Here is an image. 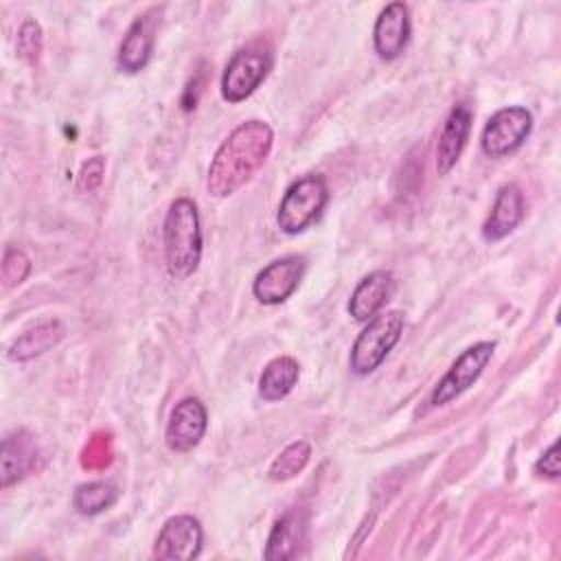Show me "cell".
<instances>
[{"label": "cell", "mask_w": 561, "mask_h": 561, "mask_svg": "<svg viewBox=\"0 0 561 561\" xmlns=\"http://www.w3.org/2000/svg\"><path fill=\"white\" fill-rule=\"evenodd\" d=\"M305 259L298 254H289L267 263L252 283V294L263 305H280L285 302L300 285L305 276Z\"/></svg>", "instance_id": "9c48e42d"}, {"label": "cell", "mask_w": 561, "mask_h": 561, "mask_svg": "<svg viewBox=\"0 0 561 561\" xmlns=\"http://www.w3.org/2000/svg\"><path fill=\"white\" fill-rule=\"evenodd\" d=\"M274 66V48L267 39L259 37L250 44L241 46L232 57L228 59L224 72H221V96L228 103H241L245 101L270 75Z\"/></svg>", "instance_id": "3957f363"}, {"label": "cell", "mask_w": 561, "mask_h": 561, "mask_svg": "<svg viewBox=\"0 0 561 561\" xmlns=\"http://www.w3.org/2000/svg\"><path fill=\"white\" fill-rule=\"evenodd\" d=\"M329 204L327 180L318 173H307L291 182L278 204L276 224L285 234H298L316 224Z\"/></svg>", "instance_id": "277c9868"}, {"label": "cell", "mask_w": 561, "mask_h": 561, "mask_svg": "<svg viewBox=\"0 0 561 561\" xmlns=\"http://www.w3.org/2000/svg\"><path fill=\"white\" fill-rule=\"evenodd\" d=\"M206 427H208V414L204 403L197 397H184L173 405L169 414V423L164 432L167 447L178 454L191 451L204 438Z\"/></svg>", "instance_id": "30bf717a"}, {"label": "cell", "mask_w": 561, "mask_h": 561, "mask_svg": "<svg viewBox=\"0 0 561 561\" xmlns=\"http://www.w3.org/2000/svg\"><path fill=\"white\" fill-rule=\"evenodd\" d=\"M103 171H105V160L101 156H94L92 160H88L79 173V186L83 191H94L101 180H103Z\"/></svg>", "instance_id": "cb8c5ba5"}, {"label": "cell", "mask_w": 561, "mask_h": 561, "mask_svg": "<svg viewBox=\"0 0 561 561\" xmlns=\"http://www.w3.org/2000/svg\"><path fill=\"white\" fill-rule=\"evenodd\" d=\"M526 204H524V193L517 184H504L493 202V208L482 224V237L486 241H500L508 237L524 219Z\"/></svg>", "instance_id": "2e32d148"}, {"label": "cell", "mask_w": 561, "mask_h": 561, "mask_svg": "<svg viewBox=\"0 0 561 561\" xmlns=\"http://www.w3.org/2000/svg\"><path fill=\"white\" fill-rule=\"evenodd\" d=\"M392 291H394L392 274L386 270H375L355 285L348 298V313L357 322H368L386 307Z\"/></svg>", "instance_id": "9a60e30c"}, {"label": "cell", "mask_w": 561, "mask_h": 561, "mask_svg": "<svg viewBox=\"0 0 561 561\" xmlns=\"http://www.w3.org/2000/svg\"><path fill=\"white\" fill-rule=\"evenodd\" d=\"M162 243L171 278L180 280L197 270L202 261V228L193 199L178 197L171 202L162 226Z\"/></svg>", "instance_id": "7a4b0ae2"}, {"label": "cell", "mask_w": 561, "mask_h": 561, "mask_svg": "<svg viewBox=\"0 0 561 561\" xmlns=\"http://www.w3.org/2000/svg\"><path fill=\"white\" fill-rule=\"evenodd\" d=\"M300 366L294 357L280 355L265 364V368L259 375V397L263 401H280L285 399L294 386L298 383Z\"/></svg>", "instance_id": "d6986e66"}, {"label": "cell", "mask_w": 561, "mask_h": 561, "mask_svg": "<svg viewBox=\"0 0 561 561\" xmlns=\"http://www.w3.org/2000/svg\"><path fill=\"white\" fill-rule=\"evenodd\" d=\"M204 528L193 515H173L153 541V557L162 561H191L202 552Z\"/></svg>", "instance_id": "ba28073f"}, {"label": "cell", "mask_w": 561, "mask_h": 561, "mask_svg": "<svg viewBox=\"0 0 561 561\" xmlns=\"http://www.w3.org/2000/svg\"><path fill=\"white\" fill-rule=\"evenodd\" d=\"M309 458H311V445H309V440L298 438V440L289 443V445L272 460V465H270V469H267V478H270L272 482H285V480L298 476V473L307 467Z\"/></svg>", "instance_id": "44dd1931"}, {"label": "cell", "mask_w": 561, "mask_h": 561, "mask_svg": "<svg viewBox=\"0 0 561 561\" xmlns=\"http://www.w3.org/2000/svg\"><path fill=\"white\" fill-rule=\"evenodd\" d=\"M156 18H158V9H149L142 15H138L127 28L116 55V64L121 72L136 75L149 64L153 53V39H156Z\"/></svg>", "instance_id": "7c38bea8"}, {"label": "cell", "mask_w": 561, "mask_h": 561, "mask_svg": "<svg viewBox=\"0 0 561 561\" xmlns=\"http://www.w3.org/2000/svg\"><path fill=\"white\" fill-rule=\"evenodd\" d=\"M401 333L403 313L397 309L379 311L373 320L366 322V327L359 331L351 346V373H355L357 377H366L373 370H377L381 362L388 357V353L397 346Z\"/></svg>", "instance_id": "5b68a950"}, {"label": "cell", "mask_w": 561, "mask_h": 561, "mask_svg": "<svg viewBox=\"0 0 561 561\" xmlns=\"http://www.w3.org/2000/svg\"><path fill=\"white\" fill-rule=\"evenodd\" d=\"M274 145V131L265 121L252 118L237 125L215 151L206 188L213 197H228L248 184L265 164Z\"/></svg>", "instance_id": "6da1fadb"}, {"label": "cell", "mask_w": 561, "mask_h": 561, "mask_svg": "<svg viewBox=\"0 0 561 561\" xmlns=\"http://www.w3.org/2000/svg\"><path fill=\"white\" fill-rule=\"evenodd\" d=\"M309 537V515L302 508H291L278 517L267 537L263 559L267 561H287L300 554V548Z\"/></svg>", "instance_id": "4fadbf2b"}, {"label": "cell", "mask_w": 561, "mask_h": 561, "mask_svg": "<svg viewBox=\"0 0 561 561\" xmlns=\"http://www.w3.org/2000/svg\"><path fill=\"white\" fill-rule=\"evenodd\" d=\"M85 458H88V467H92V460L94 458H101L103 460V465H107V456H105V438H101V440H92L90 443V447L85 449Z\"/></svg>", "instance_id": "484cf974"}, {"label": "cell", "mask_w": 561, "mask_h": 561, "mask_svg": "<svg viewBox=\"0 0 561 561\" xmlns=\"http://www.w3.org/2000/svg\"><path fill=\"white\" fill-rule=\"evenodd\" d=\"M64 335H66V327L61 320L57 318L44 320L11 342V346L7 348V359L28 362L33 357H39L53 346H57L64 340Z\"/></svg>", "instance_id": "ac0fdd59"}, {"label": "cell", "mask_w": 561, "mask_h": 561, "mask_svg": "<svg viewBox=\"0 0 561 561\" xmlns=\"http://www.w3.org/2000/svg\"><path fill=\"white\" fill-rule=\"evenodd\" d=\"M471 110L465 103H458L451 107V112L447 114L440 136H438V145H436V171L438 175H447L456 162L460 160L469 134H471Z\"/></svg>", "instance_id": "5bb4252c"}, {"label": "cell", "mask_w": 561, "mask_h": 561, "mask_svg": "<svg viewBox=\"0 0 561 561\" xmlns=\"http://www.w3.org/2000/svg\"><path fill=\"white\" fill-rule=\"evenodd\" d=\"M121 491L116 484L105 480H94L79 484L72 495V504L81 515H99L116 504Z\"/></svg>", "instance_id": "ffe728a7"}, {"label": "cell", "mask_w": 561, "mask_h": 561, "mask_svg": "<svg viewBox=\"0 0 561 561\" xmlns=\"http://www.w3.org/2000/svg\"><path fill=\"white\" fill-rule=\"evenodd\" d=\"M493 351H495V342H476L473 346L465 348L456 357V362L449 366V370L443 375V379L434 386L430 394V405L432 408L447 405L456 397H460L465 390H469L484 373L486 364L493 357Z\"/></svg>", "instance_id": "8992f818"}, {"label": "cell", "mask_w": 561, "mask_h": 561, "mask_svg": "<svg viewBox=\"0 0 561 561\" xmlns=\"http://www.w3.org/2000/svg\"><path fill=\"white\" fill-rule=\"evenodd\" d=\"M410 33H412V26H410L408 4H403V2L386 4L379 11V15L375 20V28H373L375 53L386 61L401 57V53L405 50V46L410 42Z\"/></svg>", "instance_id": "8fae6325"}, {"label": "cell", "mask_w": 561, "mask_h": 561, "mask_svg": "<svg viewBox=\"0 0 561 561\" xmlns=\"http://www.w3.org/2000/svg\"><path fill=\"white\" fill-rule=\"evenodd\" d=\"M18 53L35 64L39 53H42V28L35 20H24L20 31H18Z\"/></svg>", "instance_id": "603a6c76"}, {"label": "cell", "mask_w": 561, "mask_h": 561, "mask_svg": "<svg viewBox=\"0 0 561 561\" xmlns=\"http://www.w3.org/2000/svg\"><path fill=\"white\" fill-rule=\"evenodd\" d=\"M533 129V114L522 105L497 110L484 125L480 147L489 158H504L517 151Z\"/></svg>", "instance_id": "52a82bcc"}, {"label": "cell", "mask_w": 561, "mask_h": 561, "mask_svg": "<svg viewBox=\"0 0 561 561\" xmlns=\"http://www.w3.org/2000/svg\"><path fill=\"white\" fill-rule=\"evenodd\" d=\"M535 471L543 478H559V443H552L535 462Z\"/></svg>", "instance_id": "d4e9b609"}, {"label": "cell", "mask_w": 561, "mask_h": 561, "mask_svg": "<svg viewBox=\"0 0 561 561\" xmlns=\"http://www.w3.org/2000/svg\"><path fill=\"white\" fill-rule=\"evenodd\" d=\"M35 460H37V447L33 436L24 430L9 434L2 440V449H0L2 486L7 489L18 480H22L35 467Z\"/></svg>", "instance_id": "e0dca14e"}, {"label": "cell", "mask_w": 561, "mask_h": 561, "mask_svg": "<svg viewBox=\"0 0 561 561\" xmlns=\"http://www.w3.org/2000/svg\"><path fill=\"white\" fill-rule=\"evenodd\" d=\"M28 272H31V259L22 250L9 245L4 250V259H2V280H4V287H15V285L24 283Z\"/></svg>", "instance_id": "7402d4cb"}]
</instances>
